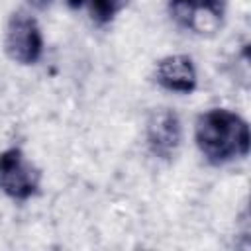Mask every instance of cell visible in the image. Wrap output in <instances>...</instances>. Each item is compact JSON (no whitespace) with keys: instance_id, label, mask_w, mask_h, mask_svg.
Listing matches in <instances>:
<instances>
[{"instance_id":"cell-1","label":"cell","mask_w":251,"mask_h":251,"mask_svg":"<svg viewBox=\"0 0 251 251\" xmlns=\"http://www.w3.org/2000/svg\"><path fill=\"white\" fill-rule=\"evenodd\" d=\"M194 141L210 165L222 167L247 157L249 126L239 114L227 108H212L196 118Z\"/></svg>"},{"instance_id":"cell-2","label":"cell","mask_w":251,"mask_h":251,"mask_svg":"<svg viewBox=\"0 0 251 251\" xmlns=\"http://www.w3.org/2000/svg\"><path fill=\"white\" fill-rule=\"evenodd\" d=\"M4 51L18 65H35L43 53V35L37 20L25 10H16L6 24Z\"/></svg>"},{"instance_id":"cell-3","label":"cell","mask_w":251,"mask_h":251,"mask_svg":"<svg viewBox=\"0 0 251 251\" xmlns=\"http://www.w3.org/2000/svg\"><path fill=\"white\" fill-rule=\"evenodd\" d=\"M39 169L25 159L20 147L0 151V190L8 198L25 202L39 192Z\"/></svg>"},{"instance_id":"cell-4","label":"cell","mask_w":251,"mask_h":251,"mask_svg":"<svg viewBox=\"0 0 251 251\" xmlns=\"http://www.w3.org/2000/svg\"><path fill=\"white\" fill-rule=\"evenodd\" d=\"M145 139L151 155L163 161H171L182 139V129H180V120L176 112L171 108H159L155 110L145 126Z\"/></svg>"},{"instance_id":"cell-5","label":"cell","mask_w":251,"mask_h":251,"mask_svg":"<svg viewBox=\"0 0 251 251\" xmlns=\"http://www.w3.org/2000/svg\"><path fill=\"white\" fill-rule=\"evenodd\" d=\"M226 0H171L175 20L196 33L214 31L222 24Z\"/></svg>"},{"instance_id":"cell-6","label":"cell","mask_w":251,"mask_h":251,"mask_svg":"<svg viewBox=\"0 0 251 251\" xmlns=\"http://www.w3.org/2000/svg\"><path fill=\"white\" fill-rule=\"evenodd\" d=\"M153 76L161 88L169 92H178V94H190L198 84L196 69L188 55L163 57L161 61H157Z\"/></svg>"},{"instance_id":"cell-7","label":"cell","mask_w":251,"mask_h":251,"mask_svg":"<svg viewBox=\"0 0 251 251\" xmlns=\"http://www.w3.org/2000/svg\"><path fill=\"white\" fill-rule=\"evenodd\" d=\"M88 4L90 18L96 25L110 24L127 4V0H82V4Z\"/></svg>"},{"instance_id":"cell-8","label":"cell","mask_w":251,"mask_h":251,"mask_svg":"<svg viewBox=\"0 0 251 251\" xmlns=\"http://www.w3.org/2000/svg\"><path fill=\"white\" fill-rule=\"evenodd\" d=\"M51 2H53V0H27V4H29L31 8H35V10H43V8H47Z\"/></svg>"},{"instance_id":"cell-9","label":"cell","mask_w":251,"mask_h":251,"mask_svg":"<svg viewBox=\"0 0 251 251\" xmlns=\"http://www.w3.org/2000/svg\"><path fill=\"white\" fill-rule=\"evenodd\" d=\"M67 2H69L71 8H78V6H82V0H67Z\"/></svg>"}]
</instances>
